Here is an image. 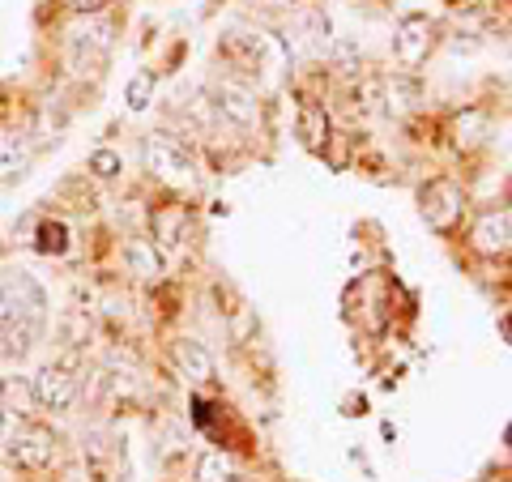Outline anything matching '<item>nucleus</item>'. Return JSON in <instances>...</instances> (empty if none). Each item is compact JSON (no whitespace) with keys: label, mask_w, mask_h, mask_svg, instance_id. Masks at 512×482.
Returning a JSON list of instances; mask_svg holds the SVG:
<instances>
[{"label":"nucleus","mask_w":512,"mask_h":482,"mask_svg":"<svg viewBox=\"0 0 512 482\" xmlns=\"http://www.w3.org/2000/svg\"><path fill=\"white\" fill-rule=\"evenodd\" d=\"M30 389H35V401L43 410L64 414V410H73V401H77V376L69 372V367H60V363H47V367L35 372Z\"/></svg>","instance_id":"obj_9"},{"label":"nucleus","mask_w":512,"mask_h":482,"mask_svg":"<svg viewBox=\"0 0 512 482\" xmlns=\"http://www.w3.org/2000/svg\"><path fill=\"white\" fill-rule=\"evenodd\" d=\"M0 419H5V401H0Z\"/></svg>","instance_id":"obj_25"},{"label":"nucleus","mask_w":512,"mask_h":482,"mask_svg":"<svg viewBox=\"0 0 512 482\" xmlns=\"http://www.w3.org/2000/svg\"><path fill=\"white\" fill-rule=\"evenodd\" d=\"M141 158H146L154 180L171 192H188L192 180H197V163H192L188 146H180V141L167 137V133H150L141 141Z\"/></svg>","instance_id":"obj_3"},{"label":"nucleus","mask_w":512,"mask_h":482,"mask_svg":"<svg viewBox=\"0 0 512 482\" xmlns=\"http://www.w3.org/2000/svg\"><path fill=\"white\" fill-rule=\"evenodd\" d=\"M124 265H128V273L133 278H141V282H163V273H167V265H163V252L154 248V239H128L124 244Z\"/></svg>","instance_id":"obj_15"},{"label":"nucleus","mask_w":512,"mask_h":482,"mask_svg":"<svg viewBox=\"0 0 512 482\" xmlns=\"http://www.w3.org/2000/svg\"><path fill=\"white\" fill-rule=\"evenodd\" d=\"M466 244L483 261H508L512 256V214L508 210H487L474 218V227L466 231Z\"/></svg>","instance_id":"obj_6"},{"label":"nucleus","mask_w":512,"mask_h":482,"mask_svg":"<svg viewBox=\"0 0 512 482\" xmlns=\"http://www.w3.org/2000/svg\"><path fill=\"white\" fill-rule=\"evenodd\" d=\"M197 482H235V465H231V457L227 453H205L201 461H197Z\"/></svg>","instance_id":"obj_19"},{"label":"nucleus","mask_w":512,"mask_h":482,"mask_svg":"<svg viewBox=\"0 0 512 482\" xmlns=\"http://www.w3.org/2000/svg\"><path fill=\"white\" fill-rule=\"evenodd\" d=\"M419 214L440 239H453L470 214L466 188H461L453 175H431V180L419 188Z\"/></svg>","instance_id":"obj_1"},{"label":"nucleus","mask_w":512,"mask_h":482,"mask_svg":"<svg viewBox=\"0 0 512 482\" xmlns=\"http://www.w3.org/2000/svg\"><path fill=\"white\" fill-rule=\"evenodd\" d=\"M9 457L22 465V470H47L56 461V436L39 423H22L18 436L9 440Z\"/></svg>","instance_id":"obj_11"},{"label":"nucleus","mask_w":512,"mask_h":482,"mask_svg":"<svg viewBox=\"0 0 512 482\" xmlns=\"http://www.w3.org/2000/svg\"><path fill=\"white\" fill-rule=\"evenodd\" d=\"M26 167H30V146H26V137L5 133V137H0V180H22Z\"/></svg>","instance_id":"obj_16"},{"label":"nucleus","mask_w":512,"mask_h":482,"mask_svg":"<svg viewBox=\"0 0 512 482\" xmlns=\"http://www.w3.org/2000/svg\"><path fill=\"white\" fill-rule=\"evenodd\" d=\"M500 329H504V337H508V342H512V308H508V316L500 320Z\"/></svg>","instance_id":"obj_24"},{"label":"nucleus","mask_w":512,"mask_h":482,"mask_svg":"<svg viewBox=\"0 0 512 482\" xmlns=\"http://www.w3.org/2000/svg\"><path fill=\"white\" fill-rule=\"evenodd\" d=\"M210 107L218 120H227L231 128H244V133H252V128H261V116H265V103L261 94H256V86L248 82V77H222V82L214 86L210 94Z\"/></svg>","instance_id":"obj_4"},{"label":"nucleus","mask_w":512,"mask_h":482,"mask_svg":"<svg viewBox=\"0 0 512 482\" xmlns=\"http://www.w3.org/2000/svg\"><path fill=\"white\" fill-rule=\"evenodd\" d=\"M295 137L299 146L308 154H325V146L333 141V120H329V107L320 99H299V111H295Z\"/></svg>","instance_id":"obj_12"},{"label":"nucleus","mask_w":512,"mask_h":482,"mask_svg":"<svg viewBox=\"0 0 512 482\" xmlns=\"http://www.w3.org/2000/svg\"><path fill=\"white\" fill-rule=\"evenodd\" d=\"M150 231H154V248H180V239L188 235V205L171 201V205H158L150 210Z\"/></svg>","instance_id":"obj_14"},{"label":"nucleus","mask_w":512,"mask_h":482,"mask_svg":"<svg viewBox=\"0 0 512 482\" xmlns=\"http://www.w3.org/2000/svg\"><path fill=\"white\" fill-rule=\"evenodd\" d=\"M43 308H47V295L26 269L0 273V333L18 325H43Z\"/></svg>","instance_id":"obj_2"},{"label":"nucleus","mask_w":512,"mask_h":482,"mask_svg":"<svg viewBox=\"0 0 512 482\" xmlns=\"http://www.w3.org/2000/svg\"><path fill=\"white\" fill-rule=\"evenodd\" d=\"M440 47V22L427 18V13H406L393 30V60L402 64L406 73H419V64L431 60V52Z\"/></svg>","instance_id":"obj_5"},{"label":"nucleus","mask_w":512,"mask_h":482,"mask_svg":"<svg viewBox=\"0 0 512 482\" xmlns=\"http://www.w3.org/2000/svg\"><path fill=\"white\" fill-rule=\"evenodd\" d=\"M248 9H261V13H291L299 5H308V0H244Z\"/></svg>","instance_id":"obj_22"},{"label":"nucleus","mask_w":512,"mask_h":482,"mask_svg":"<svg viewBox=\"0 0 512 482\" xmlns=\"http://www.w3.org/2000/svg\"><path fill=\"white\" fill-rule=\"evenodd\" d=\"M60 5L69 13H77V18H90V13H103L111 0H60Z\"/></svg>","instance_id":"obj_23"},{"label":"nucleus","mask_w":512,"mask_h":482,"mask_svg":"<svg viewBox=\"0 0 512 482\" xmlns=\"http://www.w3.org/2000/svg\"><path fill=\"white\" fill-rule=\"evenodd\" d=\"M444 133H448V141H453V150L461 158H474L478 150L487 146V137H491V116L483 107H461V111L448 116Z\"/></svg>","instance_id":"obj_10"},{"label":"nucleus","mask_w":512,"mask_h":482,"mask_svg":"<svg viewBox=\"0 0 512 482\" xmlns=\"http://www.w3.org/2000/svg\"><path fill=\"white\" fill-rule=\"evenodd\" d=\"M154 86H158V73H154V69H141V73L128 77V86H124L128 107H133V111H146V107L154 103Z\"/></svg>","instance_id":"obj_18"},{"label":"nucleus","mask_w":512,"mask_h":482,"mask_svg":"<svg viewBox=\"0 0 512 482\" xmlns=\"http://www.w3.org/2000/svg\"><path fill=\"white\" fill-rule=\"evenodd\" d=\"M380 103H384V111H389L393 120H410V116H419L423 103H427L419 73L397 69V73H389V77H380Z\"/></svg>","instance_id":"obj_8"},{"label":"nucleus","mask_w":512,"mask_h":482,"mask_svg":"<svg viewBox=\"0 0 512 482\" xmlns=\"http://www.w3.org/2000/svg\"><path fill=\"white\" fill-rule=\"evenodd\" d=\"M171 363L188 384H210L214 380V355L197 342V337H175L171 342Z\"/></svg>","instance_id":"obj_13"},{"label":"nucleus","mask_w":512,"mask_h":482,"mask_svg":"<svg viewBox=\"0 0 512 482\" xmlns=\"http://www.w3.org/2000/svg\"><path fill=\"white\" fill-rule=\"evenodd\" d=\"M107 52H111V30L99 22V13L77 18V26H69V60L77 69H99V64H107Z\"/></svg>","instance_id":"obj_7"},{"label":"nucleus","mask_w":512,"mask_h":482,"mask_svg":"<svg viewBox=\"0 0 512 482\" xmlns=\"http://www.w3.org/2000/svg\"><path fill=\"white\" fill-rule=\"evenodd\" d=\"M86 167L99 175V180H116V175L124 171V163H120V154H116V150H94Z\"/></svg>","instance_id":"obj_21"},{"label":"nucleus","mask_w":512,"mask_h":482,"mask_svg":"<svg viewBox=\"0 0 512 482\" xmlns=\"http://www.w3.org/2000/svg\"><path fill=\"white\" fill-rule=\"evenodd\" d=\"M0 401H5V410L22 406L18 414H30L26 406H39V401H35V389H30V384H18V380H5V384H0Z\"/></svg>","instance_id":"obj_20"},{"label":"nucleus","mask_w":512,"mask_h":482,"mask_svg":"<svg viewBox=\"0 0 512 482\" xmlns=\"http://www.w3.org/2000/svg\"><path fill=\"white\" fill-rule=\"evenodd\" d=\"M35 248H39L43 256H64V252H69V227H64L60 218L39 222V231H35Z\"/></svg>","instance_id":"obj_17"}]
</instances>
